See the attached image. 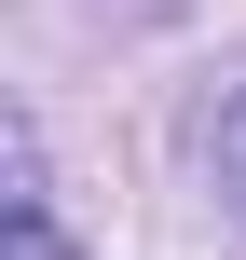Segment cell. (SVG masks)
Listing matches in <instances>:
<instances>
[{"instance_id":"cell-1","label":"cell","mask_w":246,"mask_h":260,"mask_svg":"<svg viewBox=\"0 0 246 260\" xmlns=\"http://www.w3.org/2000/svg\"><path fill=\"white\" fill-rule=\"evenodd\" d=\"M205 165H219V206H233V219H246V96H233V110H219V137H205Z\"/></svg>"},{"instance_id":"cell-2","label":"cell","mask_w":246,"mask_h":260,"mask_svg":"<svg viewBox=\"0 0 246 260\" xmlns=\"http://www.w3.org/2000/svg\"><path fill=\"white\" fill-rule=\"evenodd\" d=\"M0 260H68V233H55L41 206H14V233H0Z\"/></svg>"}]
</instances>
